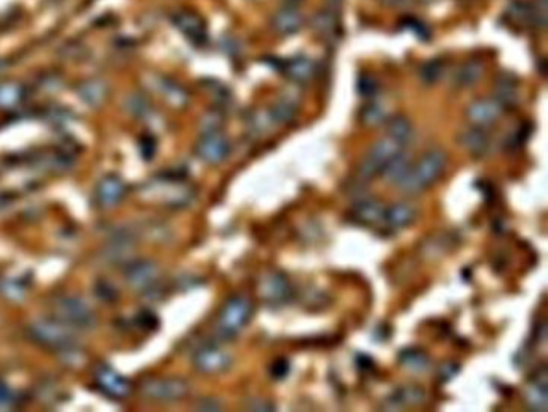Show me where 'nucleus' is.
Masks as SVG:
<instances>
[{
    "instance_id": "nucleus-10",
    "label": "nucleus",
    "mask_w": 548,
    "mask_h": 412,
    "mask_svg": "<svg viewBox=\"0 0 548 412\" xmlns=\"http://www.w3.org/2000/svg\"><path fill=\"white\" fill-rule=\"evenodd\" d=\"M259 293L265 303L272 306H280L290 300L291 283L288 277L278 271H270L263 277L259 283Z\"/></svg>"
},
{
    "instance_id": "nucleus-16",
    "label": "nucleus",
    "mask_w": 548,
    "mask_h": 412,
    "mask_svg": "<svg viewBox=\"0 0 548 412\" xmlns=\"http://www.w3.org/2000/svg\"><path fill=\"white\" fill-rule=\"evenodd\" d=\"M459 143L468 153L474 156H484L491 148L492 139L486 127L470 126L468 129L461 131L459 134Z\"/></svg>"
},
{
    "instance_id": "nucleus-23",
    "label": "nucleus",
    "mask_w": 548,
    "mask_h": 412,
    "mask_svg": "<svg viewBox=\"0 0 548 412\" xmlns=\"http://www.w3.org/2000/svg\"><path fill=\"white\" fill-rule=\"evenodd\" d=\"M26 99V87L20 81H0V110H15Z\"/></svg>"
},
{
    "instance_id": "nucleus-19",
    "label": "nucleus",
    "mask_w": 548,
    "mask_h": 412,
    "mask_svg": "<svg viewBox=\"0 0 548 412\" xmlns=\"http://www.w3.org/2000/svg\"><path fill=\"white\" fill-rule=\"evenodd\" d=\"M426 391L418 385H404L395 389L391 395L386 398L385 406L389 409H402L409 406H417L424 403Z\"/></svg>"
},
{
    "instance_id": "nucleus-40",
    "label": "nucleus",
    "mask_w": 548,
    "mask_h": 412,
    "mask_svg": "<svg viewBox=\"0 0 548 412\" xmlns=\"http://www.w3.org/2000/svg\"><path fill=\"white\" fill-rule=\"evenodd\" d=\"M246 409L259 411V412H269V411H275V406L269 401H264V399H251V401L246 404Z\"/></svg>"
},
{
    "instance_id": "nucleus-8",
    "label": "nucleus",
    "mask_w": 548,
    "mask_h": 412,
    "mask_svg": "<svg viewBox=\"0 0 548 412\" xmlns=\"http://www.w3.org/2000/svg\"><path fill=\"white\" fill-rule=\"evenodd\" d=\"M230 151H232V143L221 131L203 132L194 147V153L198 158L208 165H221L229 158Z\"/></svg>"
},
{
    "instance_id": "nucleus-33",
    "label": "nucleus",
    "mask_w": 548,
    "mask_h": 412,
    "mask_svg": "<svg viewBox=\"0 0 548 412\" xmlns=\"http://www.w3.org/2000/svg\"><path fill=\"white\" fill-rule=\"evenodd\" d=\"M361 119L365 126H378L386 119V110L380 103H368L361 112Z\"/></svg>"
},
{
    "instance_id": "nucleus-7",
    "label": "nucleus",
    "mask_w": 548,
    "mask_h": 412,
    "mask_svg": "<svg viewBox=\"0 0 548 412\" xmlns=\"http://www.w3.org/2000/svg\"><path fill=\"white\" fill-rule=\"evenodd\" d=\"M192 364L198 372L204 375H219L227 372L232 367L234 357L216 345H203V347L194 349Z\"/></svg>"
},
{
    "instance_id": "nucleus-5",
    "label": "nucleus",
    "mask_w": 548,
    "mask_h": 412,
    "mask_svg": "<svg viewBox=\"0 0 548 412\" xmlns=\"http://www.w3.org/2000/svg\"><path fill=\"white\" fill-rule=\"evenodd\" d=\"M405 150V145L398 141H394L393 137L386 136L385 139L376 141L371 148L367 151V155L363 156V160L358 165L357 174L362 180H371L376 175H380L383 168H385L389 161L395 158L400 151Z\"/></svg>"
},
{
    "instance_id": "nucleus-35",
    "label": "nucleus",
    "mask_w": 548,
    "mask_h": 412,
    "mask_svg": "<svg viewBox=\"0 0 548 412\" xmlns=\"http://www.w3.org/2000/svg\"><path fill=\"white\" fill-rule=\"evenodd\" d=\"M531 24L535 28L545 29L547 26V0H535L531 5Z\"/></svg>"
},
{
    "instance_id": "nucleus-24",
    "label": "nucleus",
    "mask_w": 548,
    "mask_h": 412,
    "mask_svg": "<svg viewBox=\"0 0 548 412\" xmlns=\"http://www.w3.org/2000/svg\"><path fill=\"white\" fill-rule=\"evenodd\" d=\"M108 84L102 80H87L77 86V95L89 107H99L108 97Z\"/></svg>"
},
{
    "instance_id": "nucleus-36",
    "label": "nucleus",
    "mask_w": 548,
    "mask_h": 412,
    "mask_svg": "<svg viewBox=\"0 0 548 412\" xmlns=\"http://www.w3.org/2000/svg\"><path fill=\"white\" fill-rule=\"evenodd\" d=\"M291 372V364L288 359H275L270 366V377L273 380H285Z\"/></svg>"
},
{
    "instance_id": "nucleus-3",
    "label": "nucleus",
    "mask_w": 548,
    "mask_h": 412,
    "mask_svg": "<svg viewBox=\"0 0 548 412\" xmlns=\"http://www.w3.org/2000/svg\"><path fill=\"white\" fill-rule=\"evenodd\" d=\"M29 337L39 345L55 349H72L76 345V333L72 327L58 318H42L29 325Z\"/></svg>"
},
{
    "instance_id": "nucleus-43",
    "label": "nucleus",
    "mask_w": 548,
    "mask_h": 412,
    "mask_svg": "<svg viewBox=\"0 0 548 412\" xmlns=\"http://www.w3.org/2000/svg\"><path fill=\"white\" fill-rule=\"evenodd\" d=\"M381 2L389 5V7H409L413 4V0H381Z\"/></svg>"
},
{
    "instance_id": "nucleus-20",
    "label": "nucleus",
    "mask_w": 548,
    "mask_h": 412,
    "mask_svg": "<svg viewBox=\"0 0 548 412\" xmlns=\"http://www.w3.org/2000/svg\"><path fill=\"white\" fill-rule=\"evenodd\" d=\"M286 77L293 82H309L315 75V63L306 55H296L280 66Z\"/></svg>"
},
{
    "instance_id": "nucleus-28",
    "label": "nucleus",
    "mask_w": 548,
    "mask_h": 412,
    "mask_svg": "<svg viewBox=\"0 0 548 412\" xmlns=\"http://www.w3.org/2000/svg\"><path fill=\"white\" fill-rule=\"evenodd\" d=\"M399 364L412 372H424L429 367V356L420 348H405L399 353Z\"/></svg>"
},
{
    "instance_id": "nucleus-9",
    "label": "nucleus",
    "mask_w": 548,
    "mask_h": 412,
    "mask_svg": "<svg viewBox=\"0 0 548 412\" xmlns=\"http://www.w3.org/2000/svg\"><path fill=\"white\" fill-rule=\"evenodd\" d=\"M127 286L137 292L147 293L160 286V269L153 261H136L124 272Z\"/></svg>"
},
{
    "instance_id": "nucleus-14",
    "label": "nucleus",
    "mask_w": 548,
    "mask_h": 412,
    "mask_svg": "<svg viewBox=\"0 0 548 412\" xmlns=\"http://www.w3.org/2000/svg\"><path fill=\"white\" fill-rule=\"evenodd\" d=\"M126 195L124 180L116 174H108L95 187V200L102 208H114Z\"/></svg>"
},
{
    "instance_id": "nucleus-25",
    "label": "nucleus",
    "mask_w": 548,
    "mask_h": 412,
    "mask_svg": "<svg viewBox=\"0 0 548 412\" xmlns=\"http://www.w3.org/2000/svg\"><path fill=\"white\" fill-rule=\"evenodd\" d=\"M314 33L322 38H333L339 29V18L333 10H320L310 20Z\"/></svg>"
},
{
    "instance_id": "nucleus-29",
    "label": "nucleus",
    "mask_w": 548,
    "mask_h": 412,
    "mask_svg": "<svg viewBox=\"0 0 548 412\" xmlns=\"http://www.w3.org/2000/svg\"><path fill=\"white\" fill-rule=\"evenodd\" d=\"M267 113H269V118L273 124H288L296 116L297 105L295 100L283 97V99H280L273 103L270 110Z\"/></svg>"
},
{
    "instance_id": "nucleus-11",
    "label": "nucleus",
    "mask_w": 548,
    "mask_h": 412,
    "mask_svg": "<svg viewBox=\"0 0 548 412\" xmlns=\"http://www.w3.org/2000/svg\"><path fill=\"white\" fill-rule=\"evenodd\" d=\"M95 384L99 389L105 393L106 396L113 399H124L131 393V381L124 375L114 371L109 366H100L95 369L94 374Z\"/></svg>"
},
{
    "instance_id": "nucleus-42",
    "label": "nucleus",
    "mask_w": 548,
    "mask_h": 412,
    "mask_svg": "<svg viewBox=\"0 0 548 412\" xmlns=\"http://www.w3.org/2000/svg\"><path fill=\"white\" fill-rule=\"evenodd\" d=\"M197 409H203V411H219L222 409V404L214 401V399H203V401L198 403L194 406Z\"/></svg>"
},
{
    "instance_id": "nucleus-1",
    "label": "nucleus",
    "mask_w": 548,
    "mask_h": 412,
    "mask_svg": "<svg viewBox=\"0 0 548 412\" xmlns=\"http://www.w3.org/2000/svg\"><path fill=\"white\" fill-rule=\"evenodd\" d=\"M447 165V153L442 148H429L424 151L422 158L412 163L409 173L398 185L407 195H417L441 178Z\"/></svg>"
},
{
    "instance_id": "nucleus-38",
    "label": "nucleus",
    "mask_w": 548,
    "mask_h": 412,
    "mask_svg": "<svg viewBox=\"0 0 548 412\" xmlns=\"http://www.w3.org/2000/svg\"><path fill=\"white\" fill-rule=\"evenodd\" d=\"M222 114L219 112H209L206 113L203 116V123H201V126H203L204 132H211V131H221V126H222Z\"/></svg>"
},
{
    "instance_id": "nucleus-15",
    "label": "nucleus",
    "mask_w": 548,
    "mask_h": 412,
    "mask_svg": "<svg viewBox=\"0 0 548 412\" xmlns=\"http://www.w3.org/2000/svg\"><path fill=\"white\" fill-rule=\"evenodd\" d=\"M174 26L185 36V38L193 42V44L201 45L204 44L208 39V33H206V24L203 18L199 15L193 13V11H179L172 16Z\"/></svg>"
},
{
    "instance_id": "nucleus-21",
    "label": "nucleus",
    "mask_w": 548,
    "mask_h": 412,
    "mask_svg": "<svg viewBox=\"0 0 548 412\" xmlns=\"http://www.w3.org/2000/svg\"><path fill=\"white\" fill-rule=\"evenodd\" d=\"M383 211H385V206H383L380 200H376L373 197L358 198L354 203V206H352V215H354L356 219L358 222L368 224V226L381 222Z\"/></svg>"
},
{
    "instance_id": "nucleus-12",
    "label": "nucleus",
    "mask_w": 548,
    "mask_h": 412,
    "mask_svg": "<svg viewBox=\"0 0 548 412\" xmlns=\"http://www.w3.org/2000/svg\"><path fill=\"white\" fill-rule=\"evenodd\" d=\"M505 108L494 97L492 99H478L471 102L465 110V118L471 126L487 127L500 119Z\"/></svg>"
},
{
    "instance_id": "nucleus-41",
    "label": "nucleus",
    "mask_w": 548,
    "mask_h": 412,
    "mask_svg": "<svg viewBox=\"0 0 548 412\" xmlns=\"http://www.w3.org/2000/svg\"><path fill=\"white\" fill-rule=\"evenodd\" d=\"M11 404H13V395H11V391L7 386L0 381V409L9 408Z\"/></svg>"
},
{
    "instance_id": "nucleus-18",
    "label": "nucleus",
    "mask_w": 548,
    "mask_h": 412,
    "mask_svg": "<svg viewBox=\"0 0 548 412\" xmlns=\"http://www.w3.org/2000/svg\"><path fill=\"white\" fill-rule=\"evenodd\" d=\"M272 29L278 36H293L302 28V16L296 7L291 5H283L282 9L277 10L272 16Z\"/></svg>"
},
{
    "instance_id": "nucleus-26",
    "label": "nucleus",
    "mask_w": 548,
    "mask_h": 412,
    "mask_svg": "<svg viewBox=\"0 0 548 412\" xmlns=\"http://www.w3.org/2000/svg\"><path fill=\"white\" fill-rule=\"evenodd\" d=\"M410 166H412L410 156L407 155L405 151H400L395 158H393L385 168H383L381 175L386 179V183L399 185L400 180L405 178L407 173H409Z\"/></svg>"
},
{
    "instance_id": "nucleus-13",
    "label": "nucleus",
    "mask_w": 548,
    "mask_h": 412,
    "mask_svg": "<svg viewBox=\"0 0 548 412\" xmlns=\"http://www.w3.org/2000/svg\"><path fill=\"white\" fill-rule=\"evenodd\" d=\"M547 367L540 366L532 374L525 389V401L532 411L545 412L548 399V375Z\"/></svg>"
},
{
    "instance_id": "nucleus-37",
    "label": "nucleus",
    "mask_w": 548,
    "mask_h": 412,
    "mask_svg": "<svg viewBox=\"0 0 548 412\" xmlns=\"http://www.w3.org/2000/svg\"><path fill=\"white\" fill-rule=\"evenodd\" d=\"M357 89H358V94L363 97H373L376 92H378V82L370 76H362L358 77L357 81Z\"/></svg>"
},
{
    "instance_id": "nucleus-22",
    "label": "nucleus",
    "mask_w": 548,
    "mask_h": 412,
    "mask_svg": "<svg viewBox=\"0 0 548 412\" xmlns=\"http://www.w3.org/2000/svg\"><path fill=\"white\" fill-rule=\"evenodd\" d=\"M494 99L503 108H515L517 105L520 92H517V81L513 76L502 75L497 77L494 84Z\"/></svg>"
},
{
    "instance_id": "nucleus-32",
    "label": "nucleus",
    "mask_w": 548,
    "mask_h": 412,
    "mask_svg": "<svg viewBox=\"0 0 548 412\" xmlns=\"http://www.w3.org/2000/svg\"><path fill=\"white\" fill-rule=\"evenodd\" d=\"M442 75H444V63L437 58L423 63L422 68L418 71L420 81L424 84H436L437 81H441Z\"/></svg>"
},
{
    "instance_id": "nucleus-17",
    "label": "nucleus",
    "mask_w": 548,
    "mask_h": 412,
    "mask_svg": "<svg viewBox=\"0 0 548 412\" xmlns=\"http://www.w3.org/2000/svg\"><path fill=\"white\" fill-rule=\"evenodd\" d=\"M415 219H417L415 206L407 202H398L385 208V211H383L381 222L385 224L388 229L398 230V229H404L407 226H410V224L415 222Z\"/></svg>"
},
{
    "instance_id": "nucleus-34",
    "label": "nucleus",
    "mask_w": 548,
    "mask_h": 412,
    "mask_svg": "<svg viewBox=\"0 0 548 412\" xmlns=\"http://www.w3.org/2000/svg\"><path fill=\"white\" fill-rule=\"evenodd\" d=\"M126 107H127V110H129V113L133 114V116H145V114H147L150 110L148 100L138 94H133V95L127 97Z\"/></svg>"
},
{
    "instance_id": "nucleus-27",
    "label": "nucleus",
    "mask_w": 548,
    "mask_h": 412,
    "mask_svg": "<svg viewBox=\"0 0 548 412\" xmlns=\"http://www.w3.org/2000/svg\"><path fill=\"white\" fill-rule=\"evenodd\" d=\"M483 71V62H479L476 58L468 60V62L461 63L460 68L455 71V84L459 87H471L481 80Z\"/></svg>"
},
{
    "instance_id": "nucleus-4",
    "label": "nucleus",
    "mask_w": 548,
    "mask_h": 412,
    "mask_svg": "<svg viewBox=\"0 0 548 412\" xmlns=\"http://www.w3.org/2000/svg\"><path fill=\"white\" fill-rule=\"evenodd\" d=\"M190 384L179 377L147 379L140 385V395L151 403L172 404L190 395Z\"/></svg>"
},
{
    "instance_id": "nucleus-44",
    "label": "nucleus",
    "mask_w": 548,
    "mask_h": 412,
    "mask_svg": "<svg viewBox=\"0 0 548 412\" xmlns=\"http://www.w3.org/2000/svg\"><path fill=\"white\" fill-rule=\"evenodd\" d=\"M418 2H424V4H431V2H434V0H418Z\"/></svg>"
},
{
    "instance_id": "nucleus-6",
    "label": "nucleus",
    "mask_w": 548,
    "mask_h": 412,
    "mask_svg": "<svg viewBox=\"0 0 548 412\" xmlns=\"http://www.w3.org/2000/svg\"><path fill=\"white\" fill-rule=\"evenodd\" d=\"M53 314L72 329H92L97 324L95 311L79 296H60L53 303Z\"/></svg>"
},
{
    "instance_id": "nucleus-31",
    "label": "nucleus",
    "mask_w": 548,
    "mask_h": 412,
    "mask_svg": "<svg viewBox=\"0 0 548 412\" xmlns=\"http://www.w3.org/2000/svg\"><path fill=\"white\" fill-rule=\"evenodd\" d=\"M158 90H160V94L164 97V99L174 107H184L188 102V95L184 90V87H180L177 82L170 80L158 81Z\"/></svg>"
},
{
    "instance_id": "nucleus-2",
    "label": "nucleus",
    "mask_w": 548,
    "mask_h": 412,
    "mask_svg": "<svg viewBox=\"0 0 548 412\" xmlns=\"http://www.w3.org/2000/svg\"><path fill=\"white\" fill-rule=\"evenodd\" d=\"M253 318V303L248 296L235 295L224 303L216 320V333L222 340H234Z\"/></svg>"
},
{
    "instance_id": "nucleus-30",
    "label": "nucleus",
    "mask_w": 548,
    "mask_h": 412,
    "mask_svg": "<svg viewBox=\"0 0 548 412\" xmlns=\"http://www.w3.org/2000/svg\"><path fill=\"white\" fill-rule=\"evenodd\" d=\"M386 131L389 137H393L394 141H398L404 145L409 143L413 137V126L410 123V119L405 116H400V114L388 119Z\"/></svg>"
},
{
    "instance_id": "nucleus-39",
    "label": "nucleus",
    "mask_w": 548,
    "mask_h": 412,
    "mask_svg": "<svg viewBox=\"0 0 548 412\" xmlns=\"http://www.w3.org/2000/svg\"><path fill=\"white\" fill-rule=\"evenodd\" d=\"M459 372H460V366H456L455 362H446V364H442L439 367V371H437V379H439L442 384H446V381L452 380Z\"/></svg>"
}]
</instances>
